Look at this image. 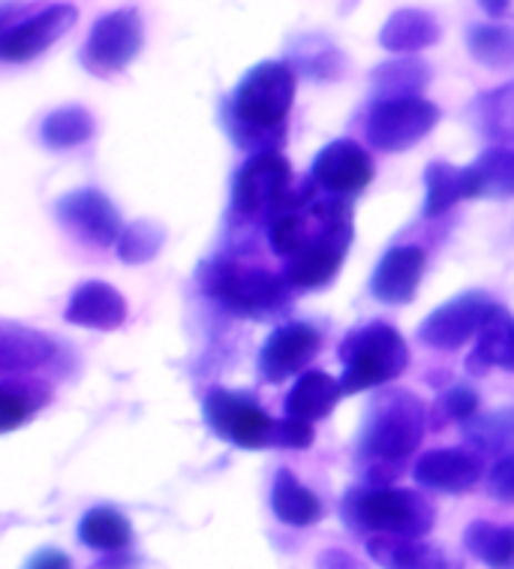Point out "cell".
<instances>
[{
  "instance_id": "24",
  "label": "cell",
  "mask_w": 514,
  "mask_h": 569,
  "mask_svg": "<svg viewBox=\"0 0 514 569\" xmlns=\"http://www.w3.org/2000/svg\"><path fill=\"white\" fill-rule=\"evenodd\" d=\"M343 398V386L325 371H304L299 383L286 395V416L304 419V422H320L334 413V407Z\"/></svg>"
},
{
  "instance_id": "35",
  "label": "cell",
  "mask_w": 514,
  "mask_h": 569,
  "mask_svg": "<svg viewBox=\"0 0 514 569\" xmlns=\"http://www.w3.org/2000/svg\"><path fill=\"white\" fill-rule=\"evenodd\" d=\"M40 398L33 389L19 383H0V435L16 431L40 410Z\"/></svg>"
},
{
  "instance_id": "40",
  "label": "cell",
  "mask_w": 514,
  "mask_h": 569,
  "mask_svg": "<svg viewBox=\"0 0 514 569\" xmlns=\"http://www.w3.org/2000/svg\"><path fill=\"white\" fill-rule=\"evenodd\" d=\"M24 569H72V560L61 549H42L28 560Z\"/></svg>"
},
{
  "instance_id": "12",
  "label": "cell",
  "mask_w": 514,
  "mask_h": 569,
  "mask_svg": "<svg viewBox=\"0 0 514 569\" xmlns=\"http://www.w3.org/2000/svg\"><path fill=\"white\" fill-rule=\"evenodd\" d=\"M75 19H79V10L72 3H52L42 10L24 12L10 31L0 37V61H33L37 54L52 49L54 42L75 24Z\"/></svg>"
},
{
  "instance_id": "15",
  "label": "cell",
  "mask_w": 514,
  "mask_h": 569,
  "mask_svg": "<svg viewBox=\"0 0 514 569\" xmlns=\"http://www.w3.org/2000/svg\"><path fill=\"white\" fill-rule=\"evenodd\" d=\"M320 331L308 322H286L274 329L262 352H259V373L265 383H283L289 377L304 371L313 356L320 352Z\"/></svg>"
},
{
  "instance_id": "8",
  "label": "cell",
  "mask_w": 514,
  "mask_h": 569,
  "mask_svg": "<svg viewBox=\"0 0 514 569\" xmlns=\"http://www.w3.org/2000/svg\"><path fill=\"white\" fill-rule=\"evenodd\" d=\"M144 28L142 16L133 7L112 10L93 21L91 33L82 46L84 70L93 76H114L127 70L142 52Z\"/></svg>"
},
{
  "instance_id": "30",
  "label": "cell",
  "mask_w": 514,
  "mask_h": 569,
  "mask_svg": "<svg viewBox=\"0 0 514 569\" xmlns=\"http://www.w3.org/2000/svg\"><path fill=\"white\" fill-rule=\"evenodd\" d=\"M470 169L475 178V199L514 197V148H487Z\"/></svg>"
},
{
  "instance_id": "38",
  "label": "cell",
  "mask_w": 514,
  "mask_h": 569,
  "mask_svg": "<svg viewBox=\"0 0 514 569\" xmlns=\"http://www.w3.org/2000/svg\"><path fill=\"white\" fill-rule=\"evenodd\" d=\"M316 440L313 422L295 419V416H283L274 422V446L280 449H308Z\"/></svg>"
},
{
  "instance_id": "26",
  "label": "cell",
  "mask_w": 514,
  "mask_h": 569,
  "mask_svg": "<svg viewBox=\"0 0 514 569\" xmlns=\"http://www.w3.org/2000/svg\"><path fill=\"white\" fill-rule=\"evenodd\" d=\"M271 509L289 528H310L325 516L322 500L299 482L292 470H278L271 486Z\"/></svg>"
},
{
  "instance_id": "20",
  "label": "cell",
  "mask_w": 514,
  "mask_h": 569,
  "mask_svg": "<svg viewBox=\"0 0 514 569\" xmlns=\"http://www.w3.org/2000/svg\"><path fill=\"white\" fill-rule=\"evenodd\" d=\"M367 555L382 569H463L461 560L424 539L371 537Z\"/></svg>"
},
{
  "instance_id": "7",
  "label": "cell",
  "mask_w": 514,
  "mask_h": 569,
  "mask_svg": "<svg viewBox=\"0 0 514 569\" xmlns=\"http://www.w3.org/2000/svg\"><path fill=\"white\" fill-rule=\"evenodd\" d=\"M440 124V106L419 97H394V100H373L364 133L376 151L401 154L419 146L424 136H431L433 127Z\"/></svg>"
},
{
  "instance_id": "27",
  "label": "cell",
  "mask_w": 514,
  "mask_h": 569,
  "mask_svg": "<svg viewBox=\"0 0 514 569\" xmlns=\"http://www.w3.org/2000/svg\"><path fill=\"white\" fill-rule=\"evenodd\" d=\"M466 49L487 70H514V24L484 21L466 31Z\"/></svg>"
},
{
  "instance_id": "2",
  "label": "cell",
  "mask_w": 514,
  "mask_h": 569,
  "mask_svg": "<svg viewBox=\"0 0 514 569\" xmlns=\"http://www.w3.org/2000/svg\"><path fill=\"white\" fill-rule=\"evenodd\" d=\"M427 407L410 389H389L373 398L359 435V461L371 486H385L401 477V465L415 456L427 428Z\"/></svg>"
},
{
  "instance_id": "42",
  "label": "cell",
  "mask_w": 514,
  "mask_h": 569,
  "mask_svg": "<svg viewBox=\"0 0 514 569\" xmlns=\"http://www.w3.org/2000/svg\"><path fill=\"white\" fill-rule=\"evenodd\" d=\"M24 3H16V0H0V37L10 31L12 24L24 16Z\"/></svg>"
},
{
  "instance_id": "3",
  "label": "cell",
  "mask_w": 514,
  "mask_h": 569,
  "mask_svg": "<svg viewBox=\"0 0 514 569\" xmlns=\"http://www.w3.org/2000/svg\"><path fill=\"white\" fill-rule=\"evenodd\" d=\"M299 73L286 61H262L232 93V130L250 151H278L283 146V121L295 103Z\"/></svg>"
},
{
  "instance_id": "23",
  "label": "cell",
  "mask_w": 514,
  "mask_h": 569,
  "mask_svg": "<svg viewBox=\"0 0 514 569\" xmlns=\"http://www.w3.org/2000/svg\"><path fill=\"white\" fill-rule=\"evenodd\" d=\"M54 352L58 347L49 335L0 322V373L37 371L46 362H52Z\"/></svg>"
},
{
  "instance_id": "32",
  "label": "cell",
  "mask_w": 514,
  "mask_h": 569,
  "mask_svg": "<svg viewBox=\"0 0 514 569\" xmlns=\"http://www.w3.org/2000/svg\"><path fill=\"white\" fill-rule=\"evenodd\" d=\"M93 114L82 106H61L42 121V142L54 151L84 146L93 136Z\"/></svg>"
},
{
  "instance_id": "39",
  "label": "cell",
  "mask_w": 514,
  "mask_h": 569,
  "mask_svg": "<svg viewBox=\"0 0 514 569\" xmlns=\"http://www.w3.org/2000/svg\"><path fill=\"white\" fill-rule=\"evenodd\" d=\"M487 495L500 503H514V452H505L487 473Z\"/></svg>"
},
{
  "instance_id": "19",
  "label": "cell",
  "mask_w": 514,
  "mask_h": 569,
  "mask_svg": "<svg viewBox=\"0 0 514 569\" xmlns=\"http://www.w3.org/2000/svg\"><path fill=\"white\" fill-rule=\"evenodd\" d=\"M478 343L475 350L466 356V371L473 377H482L491 368H503L514 373V317L505 308L494 305L487 317H484L482 329H478Z\"/></svg>"
},
{
  "instance_id": "16",
  "label": "cell",
  "mask_w": 514,
  "mask_h": 569,
  "mask_svg": "<svg viewBox=\"0 0 514 569\" xmlns=\"http://www.w3.org/2000/svg\"><path fill=\"white\" fill-rule=\"evenodd\" d=\"M415 482L443 495H463L478 486L484 467L482 458L466 449H433L415 461Z\"/></svg>"
},
{
  "instance_id": "34",
  "label": "cell",
  "mask_w": 514,
  "mask_h": 569,
  "mask_svg": "<svg viewBox=\"0 0 514 569\" xmlns=\"http://www.w3.org/2000/svg\"><path fill=\"white\" fill-rule=\"evenodd\" d=\"M165 241L163 227H157L151 220H135L130 227L121 229V239H118V257L130 262V266H142L160 253Z\"/></svg>"
},
{
  "instance_id": "9",
  "label": "cell",
  "mask_w": 514,
  "mask_h": 569,
  "mask_svg": "<svg viewBox=\"0 0 514 569\" xmlns=\"http://www.w3.org/2000/svg\"><path fill=\"white\" fill-rule=\"evenodd\" d=\"M292 187V166L278 151H262L253 154L248 163L238 169L235 184H232V206L244 218H259L280 206Z\"/></svg>"
},
{
  "instance_id": "18",
  "label": "cell",
  "mask_w": 514,
  "mask_h": 569,
  "mask_svg": "<svg viewBox=\"0 0 514 569\" xmlns=\"http://www.w3.org/2000/svg\"><path fill=\"white\" fill-rule=\"evenodd\" d=\"M67 320L72 326H82V329L114 331L124 326L127 301L112 283L88 280V283H82L79 290L72 292L70 305H67Z\"/></svg>"
},
{
  "instance_id": "31",
  "label": "cell",
  "mask_w": 514,
  "mask_h": 569,
  "mask_svg": "<svg viewBox=\"0 0 514 569\" xmlns=\"http://www.w3.org/2000/svg\"><path fill=\"white\" fill-rule=\"evenodd\" d=\"M463 435L475 449V456H500L514 446V410L475 413L463 422Z\"/></svg>"
},
{
  "instance_id": "13",
  "label": "cell",
  "mask_w": 514,
  "mask_h": 569,
  "mask_svg": "<svg viewBox=\"0 0 514 569\" xmlns=\"http://www.w3.org/2000/svg\"><path fill=\"white\" fill-rule=\"evenodd\" d=\"M310 178L316 181L322 193L352 197L373 181V160L359 142L334 139L316 154V160L310 166Z\"/></svg>"
},
{
  "instance_id": "11",
  "label": "cell",
  "mask_w": 514,
  "mask_h": 569,
  "mask_svg": "<svg viewBox=\"0 0 514 569\" xmlns=\"http://www.w3.org/2000/svg\"><path fill=\"white\" fill-rule=\"evenodd\" d=\"M491 308H494V301L487 292H461L452 301L440 305L436 311L427 313V320L419 326V341L431 350H461L463 343L478 335Z\"/></svg>"
},
{
  "instance_id": "22",
  "label": "cell",
  "mask_w": 514,
  "mask_h": 569,
  "mask_svg": "<svg viewBox=\"0 0 514 569\" xmlns=\"http://www.w3.org/2000/svg\"><path fill=\"white\" fill-rule=\"evenodd\" d=\"M463 199H475L473 169L433 160L424 169V218H443Z\"/></svg>"
},
{
  "instance_id": "36",
  "label": "cell",
  "mask_w": 514,
  "mask_h": 569,
  "mask_svg": "<svg viewBox=\"0 0 514 569\" xmlns=\"http://www.w3.org/2000/svg\"><path fill=\"white\" fill-rule=\"evenodd\" d=\"M475 413H478V392L470 389V386H452L436 398V405L431 410V425L443 428V425L452 422H466Z\"/></svg>"
},
{
  "instance_id": "17",
  "label": "cell",
  "mask_w": 514,
  "mask_h": 569,
  "mask_svg": "<svg viewBox=\"0 0 514 569\" xmlns=\"http://www.w3.org/2000/svg\"><path fill=\"white\" fill-rule=\"evenodd\" d=\"M424 274V250L419 244L391 248L371 278L373 299L382 305H410Z\"/></svg>"
},
{
  "instance_id": "21",
  "label": "cell",
  "mask_w": 514,
  "mask_h": 569,
  "mask_svg": "<svg viewBox=\"0 0 514 569\" xmlns=\"http://www.w3.org/2000/svg\"><path fill=\"white\" fill-rule=\"evenodd\" d=\"M440 21L427 10L403 7L391 12L380 31V46L391 54H419L440 42Z\"/></svg>"
},
{
  "instance_id": "41",
  "label": "cell",
  "mask_w": 514,
  "mask_h": 569,
  "mask_svg": "<svg viewBox=\"0 0 514 569\" xmlns=\"http://www.w3.org/2000/svg\"><path fill=\"white\" fill-rule=\"evenodd\" d=\"M320 569H364V567H361L359 560L352 558V555H346V551L331 549L325 551V555H320Z\"/></svg>"
},
{
  "instance_id": "6",
  "label": "cell",
  "mask_w": 514,
  "mask_h": 569,
  "mask_svg": "<svg viewBox=\"0 0 514 569\" xmlns=\"http://www.w3.org/2000/svg\"><path fill=\"white\" fill-rule=\"evenodd\" d=\"M199 278L211 299L226 305L229 311L241 317H262L289 301V280L259 266H238V262L216 259V262H208Z\"/></svg>"
},
{
  "instance_id": "43",
  "label": "cell",
  "mask_w": 514,
  "mask_h": 569,
  "mask_svg": "<svg viewBox=\"0 0 514 569\" xmlns=\"http://www.w3.org/2000/svg\"><path fill=\"white\" fill-rule=\"evenodd\" d=\"M478 7H482L487 16H494V19H500V16H505L508 12V7H512V0H478Z\"/></svg>"
},
{
  "instance_id": "37",
  "label": "cell",
  "mask_w": 514,
  "mask_h": 569,
  "mask_svg": "<svg viewBox=\"0 0 514 569\" xmlns=\"http://www.w3.org/2000/svg\"><path fill=\"white\" fill-rule=\"evenodd\" d=\"M310 46H313L310 52L295 54L301 70L313 76V79H325V82H331L334 76H340L343 58H340L337 49H334L329 40H320V37H310Z\"/></svg>"
},
{
  "instance_id": "4",
  "label": "cell",
  "mask_w": 514,
  "mask_h": 569,
  "mask_svg": "<svg viewBox=\"0 0 514 569\" xmlns=\"http://www.w3.org/2000/svg\"><path fill=\"white\" fill-rule=\"evenodd\" d=\"M343 521L355 533L424 539L433 530L436 507L419 491L385 486H355L343 497Z\"/></svg>"
},
{
  "instance_id": "14",
  "label": "cell",
  "mask_w": 514,
  "mask_h": 569,
  "mask_svg": "<svg viewBox=\"0 0 514 569\" xmlns=\"http://www.w3.org/2000/svg\"><path fill=\"white\" fill-rule=\"evenodd\" d=\"M58 218L70 232H75L79 239L97 248H112L121 239V214L118 208L103 197L100 190L82 187V190H72L58 202Z\"/></svg>"
},
{
  "instance_id": "25",
  "label": "cell",
  "mask_w": 514,
  "mask_h": 569,
  "mask_svg": "<svg viewBox=\"0 0 514 569\" xmlns=\"http://www.w3.org/2000/svg\"><path fill=\"white\" fill-rule=\"evenodd\" d=\"M431 63L419 54H403L380 63L371 73L373 100H394V97H419L431 84Z\"/></svg>"
},
{
  "instance_id": "1",
  "label": "cell",
  "mask_w": 514,
  "mask_h": 569,
  "mask_svg": "<svg viewBox=\"0 0 514 569\" xmlns=\"http://www.w3.org/2000/svg\"><path fill=\"white\" fill-rule=\"evenodd\" d=\"M355 223L352 206L343 197L322 199L313 178L289 187L280 206L271 211L268 239L274 253L286 259L283 278L295 290H316L334 280L350 253Z\"/></svg>"
},
{
  "instance_id": "5",
  "label": "cell",
  "mask_w": 514,
  "mask_h": 569,
  "mask_svg": "<svg viewBox=\"0 0 514 569\" xmlns=\"http://www.w3.org/2000/svg\"><path fill=\"white\" fill-rule=\"evenodd\" d=\"M340 362H343V377H340L343 395H355L397 380L410 368V347L401 331L389 322H367L343 338Z\"/></svg>"
},
{
  "instance_id": "29",
  "label": "cell",
  "mask_w": 514,
  "mask_h": 569,
  "mask_svg": "<svg viewBox=\"0 0 514 569\" xmlns=\"http://www.w3.org/2000/svg\"><path fill=\"white\" fill-rule=\"evenodd\" d=\"M79 539L82 546L97 551H121L133 542V525L124 512L112 507L88 509L79 521Z\"/></svg>"
},
{
  "instance_id": "28",
  "label": "cell",
  "mask_w": 514,
  "mask_h": 569,
  "mask_svg": "<svg viewBox=\"0 0 514 569\" xmlns=\"http://www.w3.org/2000/svg\"><path fill=\"white\" fill-rule=\"evenodd\" d=\"M466 551L491 569H514V525L473 521L463 533Z\"/></svg>"
},
{
  "instance_id": "10",
  "label": "cell",
  "mask_w": 514,
  "mask_h": 569,
  "mask_svg": "<svg viewBox=\"0 0 514 569\" xmlns=\"http://www.w3.org/2000/svg\"><path fill=\"white\" fill-rule=\"evenodd\" d=\"M205 419L216 435L241 449H268L274 446V422L248 395L214 389L205 398Z\"/></svg>"
},
{
  "instance_id": "33",
  "label": "cell",
  "mask_w": 514,
  "mask_h": 569,
  "mask_svg": "<svg viewBox=\"0 0 514 569\" xmlns=\"http://www.w3.org/2000/svg\"><path fill=\"white\" fill-rule=\"evenodd\" d=\"M475 103H478L475 112H478V124L484 133L496 136V139L514 136V82L484 93Z\"/></svg>"
}]
</instances>
